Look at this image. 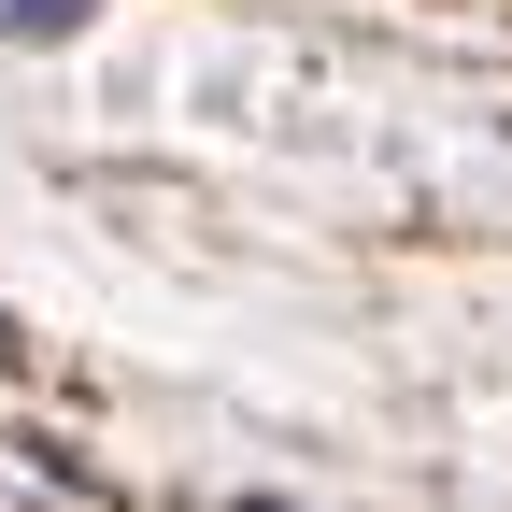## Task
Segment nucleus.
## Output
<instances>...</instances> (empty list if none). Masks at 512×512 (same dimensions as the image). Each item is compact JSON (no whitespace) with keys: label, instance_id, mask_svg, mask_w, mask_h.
<instances>
[{"label":"nucleus","instance_id":"obj_3","mask_svg":"<svg viewBox=\"0 0 512 512\" xmlns=\"http://www.w3.org/2000/svg\"><path fill=\"white\" fill-rule=\"evenodd\" d=\"M0 356H15V342H0Z\"/></svg>","mask_w":512,"mask_h":512},{"label":"nucleus","instance_id":"obj_1","mask_svg":"<svg viewBox=\"0 0 512 512\" xmlns=\"http://www.w3.org/2000/svg\"><path fill=\"white\" fill-rule=\"evenodd\" d=\"M57 29H86V0H0V43H57Z\"/></svg>","mask_w":512,"mask_h":512},{"label":"nucleus","instance_id":"obj_2","mask_svg":"<svg viewBox=\"0 0 512 512\" xmlns=\"http://www.w3.org/2000/svg\"><path fill=\"white\" fill-rule=\"evenodd\" d=\"M228 512H271V498H228Z\"/></svg>","mask_w":512,"mask_h":512}]
</instances>
